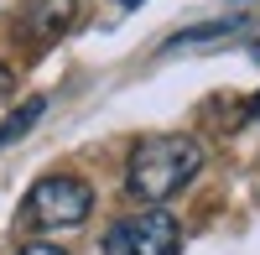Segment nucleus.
I'll return each instance as SVG.
<instances>
[{
  "instance_id": "obj_6",
  "label": "nucleus",
  "mask_w": 260,
  "mask_h": 255,
  "mask_svg": "<svg viewBox=\"0 0 260 255\" xmlns=\"http://www.w3.org/2000/svg\"><path fill=\"white\" fill-rule=\"evenodd\" d=\"M42 110H47V99L37 94V99H26V104H21V110H16L11 120H0V146H11V141H21V136H26L31 125L42 120Z\"/></svg>"
},
{
  "instance_id": "obj_10",
  "label": "nucleus",
  "mask_w": 260,
  "mask_h": 255,
  "mask_svg": "<svg viewBox=\"0 0 260 255\" xmlns=\"http://www.w3.org/2000/svg\"><path fill=\"white\" fill-rule=\"evenodd\" d=\"M255 115H260V99H255Z\"/></svg>"
},
{
  "instance_id": "obj_9",
  "label": "nucleus",
  "mask_w": 260,
  "mask_h": 255,
  "mask_svg": "<svg viewBox=\"0 0 260 255\" xmlns=\"http://www.w3.org/2000/svg\"><path fill=\"white\" fill-rule=\"evenodd\" d=\"M120 6H141V0H120Z\"/></svg>"
},
{
  "instance_id": "obj_3",
  "label": "nucleus",
  "mask_w": 260,
  "mask_h": 255,
  "mask_svg": "<svg viewBox=\"0 0 260 255\" xmlns=\"http://www.w3.org/2000/svg\"><path fill=\"white\" fill-rule=\"evenodd\" d=\"M89 208H94V187L83 182V177H68V172L42 177V182L31 187V198H26V214H31L42 229L83 224V219H89Z\"/></svg>"
},
{
  "instance_id": "obj_2",
  "label": "nucleus",
  "mask_w": 260,
  "mask_h": 255,
  "mask_svg": "<svg viewBox=\"0 0 260 255\" xmlns=\"http://www.w3.org/2000/svg\"><path fill=\"white\" fill-rule=\"evenodd\" d=\"M177 250H182V229L167 208L130 214L104 235V255H177Z\"/></svg>"
},
{
  "instance_id": "obj_1",
  "label": "nucleus",
  "mask_w": 260,
  "mask_h": 255,
  "mask_svg": "<svg viewBox=\"0 0 260 255\" xmlns=\"http://www.w3.org/2000/svg\"><path fill=\"white\" fill-rule=\"evenodd\" d=\"M203 172V146L192 136H146L125 167V187L136 203H167Z\"/></svg>"
},
{
  "instance_id": "obj_5",
  "label": "nucleus",
  "mask_w": 260,
  "mask_h": 255,
  "mask_svg": "<svg viewBox=\"0 0 260 255\" xmlns=\"http://www.w3.org/2000/svg\"><path fill=\"white\" fill-rule=\"evenodd\" d=\"M250 26V21H203V26H192V31H177L167 42V52H192V47H219V42H229V37H240Z\"/></svg>"
},
{
  "instance_id": "obj_4",
  "label": "nucleus",
  "mask_w": 260,
  "mask_h": 255,
  "mask_svg": "<svg viewBox=\"0 0 260 255\" xmlns=\"http://www.w3.org/2000/svg\"><path fill=\"white\" fill-rule=\"evenodd\" d=\"M26 26H31V47L57 42L62 31L73 26V0H37V11L26 16Z\"/></svg>"
},
{
  "instance_id": "obj_8",
  "label": "nucleus",
  "mask_w": 260,
  "mask_h": 255,
  "mask_svg": "<svg viewBox=\"0 0 260 255\" xmlns=\"http://www.w3.org/2000/svg\"><path fill=\"white\" fill-rule=\"evenodd\" d=\"M0 94H11V68H0Z\"/></svg>"
},
{
  "instance_id": "obj_7",
  "label": "nucleus",
  "mask_w": 260,
  "mask_h": 255,
  "mask_svg": "<svg viewBox=\"0 0 260 255\" xmlns=\"http://www.w3.org/2000/svg\"><path fill=\"white\" fill-rule=\"evenodd\" d=\"M16 255H68V250H57V245H42V240H37V245H26V250H16Z\"/></svg>"
}]
</instances>
